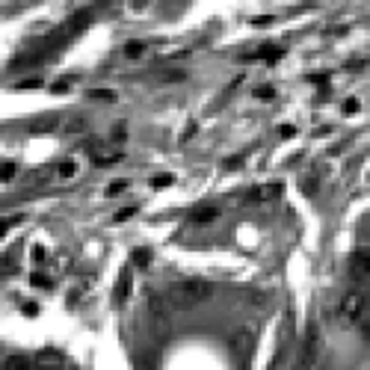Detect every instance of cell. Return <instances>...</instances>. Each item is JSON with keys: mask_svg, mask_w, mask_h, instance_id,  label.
Returning <instances> with one entry per match:
<instances>
[{"mask_svg": "<svg viewBox=\"0 0 370 370\" xmlns=\"http://www.w3.org/2000/svg\"><path fill=\"white\" fill-rule=\"evenodd\" d=\"M207 293H210V285L204 282V279H184V282H175V285L169 287V305H175V308H196L199 302L207 299Z\"/></svg>", "mask_w": 370, "mask_h": 370, "instance_id": "cell-1", "label": "cell"}, {"mask_svg": "<svg viewBox=\"0 0 370 370\" xmlns=\"http://www.w3.org/2000/svg\"><path fill=\"white\" fill-rule=\"evenodd\" d=\"M314 361H317V326L308 323L305 341H302V353H299V370H308Z\"/></svg>", "mask_w": 370, "mask_h": 370, "instance_id": "cell-2", "label": "cell"}, {"mask_svg": "<svg viewBox=\"0 0 370 370\" xmlns=\"http://www.w3.org/2000/svg\"><path fill=\"white\" fill-rule=\"evenodd\" d=\"M33 364L36 370H66V355L59 350H53V347H48V350H42L33 358Z\"/></svg>", "mask_w": 370, "mask_h": 370, "instance_id": "cell-3", "label": "cell"}, {"mask_svg": "<svg viewBox=\"0 0 370 370\" xmlns=\"http://www.w3.org/2000/svg\"><path fill=\"white\" fill-rule=\"evenodd\" d=\"M361 311H364V296L361 293H347L341 299V314H344V320L361 317Z\"/></svg>", "mask_w": 370, "mask_h": 370, "instance_id": "cell-4", "label": "cell"}, {"mask_svg": "<svg viewBox=\"0 0 370 370\" xmlns=\"http://www.w3.org/2000/svg\"><path fill=\"white\" fill-rule=\"evenodd\" d=\"M279 196H282V187L279 184H261V187H255L252 193H249V202L264 204V202H275Z\"/></svg>", "mask_w": 370, "mask_h": 370, "instance_id": "cell-5", "label": "cell"}, {"mask_svg": "<svg viewBox=\"0 0 370 370\" xmlns=\"http://www.w3.org/2000/svg\"><path fill=\"white\" fill-rule=\"evenodd\" d=\"M56 125H59V116L56 113H45V116L30 121V134H48V131H56Z\"/></svg>", "mask_w": 370, "mask_h": 370, "instance_id": "cell-6", "label": "cell"}, {"mask_svg": "<svg viewBox=\"0 0 370 370\" xmlns=\"http://www.w3.org/2000/svg\"><path fill=\"white\" fill-rule=\"evenodd\" d=\"M166 308H169V299L160 296V293H148V311H151L154 320H166Z\"/></svg>", "mask_w": 370, "mask_h": 370, "instance_id": "cell-7", "label": "cell"}, {"mask_svg": "<svg viewBox=\"0 0 370 370\" xmlns=\"http://www.w3.org/2000/svg\"><path fill=\"white\" fill-rule=\"evenodd\" d=\"M89 21H92V15H89L86 9L74 12V15L68 18V24H66V33H83L86 27H89Z\"/></svg>", "mask_w": 370, "mask_h": 370, "instance_id": "cell-8", "label": "cell"}, {"mask_svg": "<svg viewBox=\"0 0 370 370\" xmlns=\"http://www.w3.org/2000/svg\"><path fill=\"white\" fill-rule=\"evenodd\" d=\"M234 353H237V358H240V361H246V358H249V353H252V335H249V332H237V337H234Z\"/></svg>", "mask_w": 370, "mask_h": 370, "instance_id": "cell-9", "label": "cell"}, {"mask_svg": "<svg viewBox=\"0 0 370 370\" xmlns=\"http://www.w3.org/2000/svg\"><path fill=\"white\" fill-rule=\"evenodd\" d=\"M282 48H275V45H261L258 53H255V59H261V63H279L282 59Z\"/></svg>", "mask_w": 370, "mask_h": 370, "instance_id": "cell-10", "label": "cell"}, {"mask_svg": "<svg viewBox=\"0 0 370 370\" xmlns=\"http://www.w3.org/2000/svg\"><path fill=\"white\" fill-rule=\"evenodd\" d=\"M353 269H355V275H367L370 272V249H358V252H355Z\"/></svg>", "mask_w": 370, "mask_h": 370, "instance_id": "cell-11", "label": "cell"}, {"mask_svg": "<svg viewBox=\"0 0 370 370\" xmlns=\"http://www.w3.org/2000/svg\"><path fill=\"white\" fill-rule=\"evenodd\" d=\"M3 370H33V361L27 358V355H9L6 361H3Z\"/></svg>", "mask_w": 370, "mask_h": 370, "instance_id": "cell-12", "label": "cell"}, {"mask_svg": "<svg viewBox=\"0 0 370 370\" xmlns=\"http://www.w3.org/2000/svg\"><path fill=\"white\" fill-rule=\"evenodd\" d=\"M219 217L217 207H199V210H193V225H204V222H213V219Z\"/></svg>", "mask_w": 370, "mask_h": 370, "instance_id": "cell-13", "label": "cell"}, {"mask_svg": "<svg viewBox=\"0 0 370 370\" xmlns=\"http://www.w3.org/2000/svg\"><path fill=\"white\" fill-rule=\"evenodd\" d=\"M63 131H66V134H80V131H86V116H80V113L68 116L66 125H63Z\"/></svg>", "mask_w": 370, "mask_h": 370, "instance_id": "cell-14", "label": "cell"}, {"mask_svg": "<svg viewBox=\"0 0 370 370\" xmlns=\"http://www.w3.org/2000/svg\"><path fill=\"white\" fill-rule=\"evenodd\" d=\"M12 269H15V252L0 255V275H6V272H12Z\"/></svg>", "mask_w": 370, "mask_h": 370, "instance_id": "cell-15", "label": "cell"}, {"mask_svg": "<svg viewBox=\"0 0 370 370\" xmlns=\"http://www.w3.org/2000/svg\"><path fill=\"white\" fill-rule=\"evenodd\" d=\"M131 261H134L136 267H148V264H151V252H148V249H136V252L131 255Z\"/></svg>", "mask_w": 370, "mask_h": 370, "instance_id": "cell-16", "label": "cell"}, {"mask_svg": "<svg viewBox=\"0 0 370 370\" xmlns=\"http://www.w3.org/2000/svg\"><path fill=\"white\" fill-rule=\"evenodd\" d=\"M125 296H128V272H121V275H118V285H116V302H125Z\"/></svg>", "mask_w": 370, "mask_h": 370, "instance_id": "cell-17", "label": "cell"}, {"mask_svg": "<svg viewBox=\"0 0 370 370\" xmlns=\"http://www.w3.org/2000/svg\"><path fill=\"white\" fill-rule=\"evenodd\" d=\"M89 98H95V101H116V92H110V89H92L89 92Z\"/></svg>", "mask_w": 370, "mask_h": 370, "instance_id": "cell-18", "label": "cell"}, {"mask_svg": "<svg viewBox=\"0 0 370 370\" xmlns=\"http://www.w3.org/2000/svg\"><path fill=\"white\" fill-rule=\"evenodd\" d=\"M15 172H18L15 163H0V181H12V178H15Z\"/></svg>", "mask_w": 370, "mask_h": 370, "instance_id": "cell-19", "label": "cell"}, {"mask_svg": "<svg viewBox=\"0 0 370 370\" xmlns=\"http://www.w3.org/2000/svg\"><path fill=\"white\" fill-rule=\"evenodd\" d=\"M30 285L33 287H51V279L42 275V272H33V275H30Z\"/></svg>", "mask_w": 370, "mask_h": 370, "instance_id": "cell-20", "label": "cell"}, {"mask_svg": "<svg viewBox=\"0 0 370 370\" xmlns=\"http://www.w3.org/2000/svg\"><path fill=\"white\" fill-rule=\"evenodd\" d=\"M169 184H172V175L169 172H160V175L151 178V187H169Z\"/></svg>", "mask_w": 370, "mask_h": 370, "instance_id": "cell-21", "label": "cell"}, {"mask_svg": "<svg viewBox=\"0 0 370 370\" xmlns=\"http://www.w3.org/2000/svg\"><path fill=\"white\" fill-rule=\"evenodd\" d=\"M125 53H128V56H139V53H142V42H128V45H125Z\"/></svg>", "mask_w": 370, "mask_h": 370, "instance_id": "cell-22", "label": "cell"}, {"mask_svg": "<svg viewBox=\"0 0 370 370\" xmlns=\"http://www.w3.org/2000/svg\"><path fill=\"white\" fill-rule=\"evenodd\" d=\"M56 172H59V178H71V175H74V163H71V160H66V163H59V169H56Z\"/></svg>", "mask_w": 370, "mask_h": 370, "instance_id": "cell-23", "label": "cell"}, {"mask_svg": "<svg viewBox=\"0 0 370 370\" xmlns=\"http://www.w3.org/2000/svg\"><path fill=\"white\" fill-rule=\"evenodd\" d=\"M136 213V207L131 204V207H121V210H116V222H125V219H131Z\"/></svg>", "mask_w": 370, "mask_h": 370, "instance_id": "cell-24", "label": "cell"}, {"mask_svg": "<svg viewBox=\"0 0 370 370\" xmlns=\"http://www.w3.org/2000/svg\"><path fill=\"white\" fill-rule=\"evenodd\" d=\"M15 222H21V217H15V219H0V237L9 231V225H15Z\"/></svg>", "mask_w": 370, "mask_h": 370, "instance_id": "cell-25", "label": "cell"}, {"mask_svg": "<svg viewBox=\"0 0 370 370\" xmlns=\"http://www.w3.org/2000/svg\"><path fill=\"white\" fill-rule=\"evenodd\" d=\"M279 134H282V139H290V136L296 134V128H293V125H282V128H279Z\"/></svg>", "mask_w": 370, "mask_h": 370, "instance_id": "cell-26", "label": "cell"}, {"mask_svg": "<svg viewBox=\"0 0 370 370\" xmlns=\"http://www.w3.org/2000/svg\"><path fill=\"white\" fill-rule=\"evenodd\" d=\"M24 314H27V317H36V314H39V305H36V302H27V305H24Z\"/></svg>", "mask_w": 370, "mask_h": 370, "instance_id": "cell-27", "label": "cell"}, {"mask_svg": "<svg viewBox=\"0 0 370 370\" xmlns=\"http://www.w3.org/2000/svg\"><path fill=\"white\" fill-rule=\"evenodd\" d=\"M125 125H116V131H113V139H116V142H121V139H125Z\"/></svg>", "mask_w": 370, "mask_h": 370, "instance_id": "cell-28", "label": "cell"}, {"mask_svg": "<svg viewBox=\"0 0 370 370\" xmlns=\"http://www.w3.org/2000/svg\"><path fill=\"white\" fill-rule=\"evenodd\" d=\"M45 258H48V252H45L42 246H36V249H33V261H45Z\"/></svg>", "mask_w": 370, "mask_h": 370, "instance_id": "cell-29", "label": "cell"}, {"mask_svg": "<svg viewBox=\"0 0 370 370\" xmlns=\"http://www.w3.org/2000/svg\"><path fill=\"white\" fill-rule=\"evenodd\" d=\"M355 110H358V101H355V98H350V101H347V107H344V113H355Z\"/></svg>", "mask_w": 370, "mask_h": 370, "instance_id": "cell-30", "label": "cell"}, {"mask_svg": "<svg viewBox=\"0 0 370 370\" xmlns=\"http://www.w3.org/2000/svg\"><path fill=\"white\" fill-rule=\"evenodd\" d=\"M361 337H364V341H370V320H364V323H361Z\"/></svg>", "mask_w": 370, "mask_h": 370, "instance_id": "cell-31", "label": "cell"}, {"mask_svg": "<svg viewBox=\"0 0 370 370\" xmlns=\"http://www.w3.org/2000/svg\"><path fill=\"white\" fill-rule=\"evenodd\" d=\"M121 190H125V184H113V187H110V190H107V196H118Z\"/></svg>", "mask_w": 370, "mask_h": 370, "instance_id": "cell-32", "label": "cell"}, {"mask_svg": "<svg viewBox=\"0 0 370 370\" xmlns=\"http://www.w3.org/2000/svg\"><path fill=\"white\" fill-rule=\"evenodd\" d=\"M258 98H272V89H269V86L267 89H258Z\"/></svg>", "mask_w": 370, "mask_h": 370, "instance_id": "cell-33", "label": "cell"}, {"mask_svg": "<svg viewBox=\"0 0 370 370\" xmlns=\"http://www.w3.org/2000/svg\"><path fill=\"white\" fill-rule=\"evenodd\" d=\"M66 370H77V367H66Z\"/></svg>", "mask_w": 370, "mask_h": 370, "instance_id": "cell-34", "label": "cell"}]
</instances>
